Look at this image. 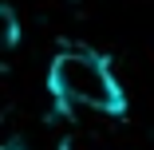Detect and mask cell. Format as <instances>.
<instances>
[{
  "label": "cell",
  "instance_id": "cell-1",
  "mask_svg": "<svg viewBox=\"0 0 154 150\" xmlns=\"http://www.w3.org/2000/svg\"><path fill=\"white\" fill-rule=\"evenodd\" d=\"M48 91L63 111H95L111 118L127 115V91L111 71V59L91 47H67L51 59Z\"/></svg>",
  "mask_w": 154,
  "mask_h": 150
},
{
  "label": "cell",
  "instance_id": "cell-2",
  "mask_svg": "<svg viewBox=\"0 0 154 150\" xmlns=\"http://www.w3.org/2000/svg\"><path fill=\"white\" fill-rule=\"evenodd\" d=\"M20 44V16L12 12V4L0 0V51H12Z\"/></svg>",
  "mask_w": 154,
  "mask_h": 150
},
{
  "label": "cell",
  "instance_id": "cell-3",
  "mask_svg": "<svg viewBox=\"0 0 154 150\" xmlns=\"http://www.w3.org/2000/svg\"><path fill=\"white\" fill-rule=\"evenodd\" d=\"M0 150H28V146H24V142H4Z\"/></svg>",
  "mask_w": 154,
  "mask_h": 150
}]
</instances>
